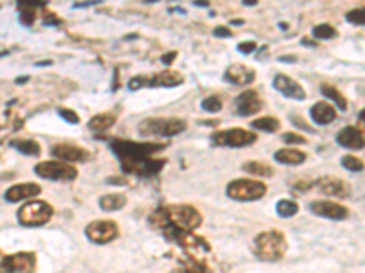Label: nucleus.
I'll return each instance as SVG.
<instances>
[{"label":"nucleus","mask_w":365,"mask_h":273,"mask_svg":"<svg viewBox=\"0 0 365 273\" xmlns=\"http://www.w3.org/2000/svg\"><path fill=\"white\" fill-rule=\"evenodd\" d=\"M167 144H153V142H128V141H115L112 144L113 152L122 162V170L127 173H133L139 177H152L161 168L165 166V161H156L152 159L153 152L162 150Z\"/></svg>","instance_id":"f257e3e1"},{"label":"nucleus","mask_w":365,"mask_h":273,"mask_svg":"<svg viewBox=\"0 0 365 273\" xmlns=\"http://www.w3.org/2000/svg\"><path fill=\"white\" fill-rule=\"evenodd\" d=\"M150 224L161 230H185L192 232L198 226H201V213L192 206H167L159 208L150 215Z\"/></svg>","instance_id":"f03ea898"},{"label":"nucleus","mask_w":365,"mask_h":273,"mask_svg":"<svg viewBox=\"0 0 365 273\" xmlns=\"http://www.w3.org/2000/svg\"><path fill=\"white\" fill-rule=\"evenodd\" d=\"M254 248H256V255L261 261L272 263V261H279L283 257L285 252H287V243H285V237L279 232H265L259 233L256 237Z\"/></svg>","instance_id":"7ed1b4c3"},{"label":"nucleus","mask_w":365,"mask_h":273,"mask_svg":"<svg viewBox=\"0 0 365 273\" xmlns=\"http://www.w3.org/2000/svg\"><path fill=\"white\" fill-rule=\"evenodd\" d=\"M167 237L172 239L174 243H178L182 248V252L188 253V257H192L196 264H199L210 253V246L205 243L201 237H196L190 232L185 230H167Z\"/></svg>","instance_id":"20e7f679"},{"label":"nucleus","mask_w":365,"mask_h":273,"mask_svg":"<svg viewBox=\"0 0 365 273\" xmlns=\"http://www.w3.org/2000/svg\"><path fill=\"white\" fill-rule=\"evenodd\" d=\"M185 130H187V122L181 119H153V121L150 119V121L141 122V126H139V133L147 136H174Z\"/></svg>","instance_id":"39448f33"},{"label":"nucleus","mask_w":365,"mask_h":273,"mask_svg":"<svg viewBox=\"0 0 365 273\" xmlns=\"http://www.w3.org/2000/svg\"><path fill=\"white\" fill-rule=\"evenodd\" d=\"M267 192V186L259 181H232L227 188V195L234 201H256L261 199Z\"/></svg>","instance_id":"423d86ee"},{"label":"nucleus","mask_w":365,"mask_h":273,"mask_svg":"<svg viewBox=\"0 0 365 273\" xmlns=\"http://www.w3.org/2000/svg\"><path fill=\"white\" fill-rule=\"evenodd\" d=\"M182 81H185V79H182L181 73L167 70V71H161V73H156V75L152 77H133L132 81H130V84H128V88H130V90H139V88H144V86L174 88L182 84Z\"/></svg>","instance_id":"0eeeda50"},{"label":"nucleus","mask_w":365,"mask_h":273,"mask_svg":"<svg viewBox=\"0 0 365 273\" xmlns=\"http://www.w3.org/2000/svg\"><path fill=\"white\" fill-rule=\"evenodd\" d=\"M53 215V208L44 201H33L21 208L19 212V221L24 226H42L51 219Z\"/></svg>","instance_id":"6e6552de"},{"label":"nucleus","mask_w":365,"mask_h":273,"mask_svg":"<svg viewBox=\"0 0 365 273\" xmlns=\"http://www.w3.org/2000/svg\"><path fill=\"white\" fill-rule=\"evenodd\" d=\"M39 177L53 179V181H73L77 177V170L66 162H41L35 166Z\"/></svg>","instance_id":"1a4fd4ad"},{"label":"nucleus","mask_w":365,"mask_h":273,"mask_svg":"<svg viewBox=\"0 0 365 273\" xmlns=\"http://www.w3.org/2000/svg\"><path fill=\"white\" fill-rule=\"evenodd\" d=\"M37 266L35 253H13L2 259V268L6 273H33Z\"/></svg>","instance_id":"9d476101"},{"label":"nucleus","mask_w":365,"mask_h":273,"mask_svg":"<svg viewBox=\"0 0 365 273\" xmlns=\"http://www.w3.org/2000/svg\"><path fill=\"white\" fill-rule=\"evenodd\" d=\"M212 142L216 146H230V148H241L249 146L252 142H256V135L247 130H227V132H219L212 136Z\"/></svg>","instance_id":"9b49d317"},{"label":"nucleus","mask_w":365,"mask_h":273,"mask_svg":"<svg viewBox=\"0 0 365 273\" xmlns=\"http://www.w3.org/2000/svg\"><path fill=\"white\" fill-rule=\"evenodd\" d=\"M117 235H119V230H117V224L112 221H95V223L88 224L86 228V237L91 243H112L113 239H117Z\"/></svg>","instance_id":"f8f14e48"},{"label":"nucleus","mask_w":365,"mask_h":273,"mask_svg":"<svg viewBox=\"0 0 365 273\" xmlns=\"http://www.w3.org/2000/svg\"><path fill=\"white\" fill-rule=\"evenodd\" d=\"M234 108H236V113L241 117H250L254 115V113H258L259 110H261V99H259L258 91H245V93H241V95L236 99V104H234Z\"/></svg>","instance_id":"ddd939ff"},{"label":"nucleus","mask_w":365,"mask_h":273,"mask_svg":"<svg viewBox=\"0 0 365 273\" xmlns=\"http://www.w3.org/2000/svg\"><path fill=\"white\" fill-rule=\"evenodd\" d=\"M310 210L319 215V217L325 219H333V221H344L347 217V210L344 206L336 203H330V201H316V203H310Z\"/></svg>","instance_id":"4468645a"},{"label":"nucleus","mask_w":365,"mask_h":273,"mask_svg":"<svg viewBox=\"0 0 365 273\" xmlns=\"http://www.w3.org/2000/svg\"><path fill=\"white\" fill-rule=\"evenodd\" d=\"M274 88H276L279 93H283L285 97H289V99H296V101H303L305 99L303 88L287 75H276V79H274Z\"/></svg>","instance_id":"2eb2a0df"},{"label":"nucleus","mask_w":365,"mask_h":273,"mask_svg":"<svg viewBox=\"0 0 365 273\" xmlns=\"http://www.w3.org/2000/svg\"><path fill=\"white\" fill-rule=\"evenodd\" d=\"M51 153H53L57 159H61V161L64 162H82L90 157L86 150L71 146V144H57V146H53Z\"/></svg>","instance_id":"dca6fc26"},{"label":"nucleus","mask_w":365,"mask_h":273,"mask_svg":"<svg viewBox=\"0 0 365 273\" xmlns=\"http://www.w3.org/2000/svg\"><path fill=\"white\" fill-rule=\"evenodd\" d=\"M336 141H338L340 146L349 148V150H360V148L365 146L364 135H362L360 130L355 126L344 128V130L338 133V136H336Z\"/></svg>","instance_id":"f3484780"},{"label":"nucleus","mask_w":365,"mask_h":273,"mask_svg":"<svg viewBox=\"0 0 365 273\" xmlns=\"http://www.w3.org/2000/svg\"><path fill=\"white\" fill-rule=\"evenodd\" d=\"M318 190L325 195H330V197H349L350 188L345 184L340 179H321L318 182Z\"/></svg>","instance_id":"a211bd4d"},{"label":"nucleus","mask_w":365,"mask_h":273,"mask_svg":"<svg viewBox=\"0 0 365 273\" xmlns=\"http://www.w3.org/2000/svg\"><path fill=\"white\" fill-rule=\"evenodd\" d=\"M225 79L228 82H232V84H238V86H247V84H250L256 79V73L252 70H249V68L241 66V64H234V66H230L227 70Z\"/></svg>","instance_id":"6ab92c4d"},{"label":"nucleus","mask_w":365,"mask_h":273,"mask_svg":"<svg viewBox=\"0 0 365 273\" xmlns=\"http://www.w3.org/2000/svg\"><path fill=\"white\" fill-rule=\"evenodd\" d=\"M39 193H41V186H39V184H17V186L10 188V190L6 192V201L19 203L22 199L35 197Z\"/></svg>","instance_id":"aec40b11"},{"label":"nucleus","mask_w":365,"mask_h":273,"mask_svg":"<svg viewBox=\"0 0 365 273\" xmlns=\"http://www.w3.org/2000/svg\"><path fill=\"white\" fill-rule=\"evenodd\" d=\"M310 117H312V121L325 126V124H329L336 119V110L330 106L329 102H318L312 106L310 110Z\"/></svg>","instance_id":"412c9836"},{"label":"nucleus","mask_w":365,"mask_h":273,"mask_svg":"<svg viewBox=\"0 0 365 273\" xmlns=\"http://www.w3.org/2000/svg\"><path fill=\"white\" fill-rule=\"evenodd\" d=\"M19 8H21V22L26 26H31L35 21V13L39 8H44V0H17Z\"/></svg>","instance_id":"4be33fe9"},{"label":"nucleus","mask_w":365,"mask_h":273,"mask_svg":"<svg viewBox=\"0 0 365 273\" xmlns=\"http://www.w3.org/2000/svg\"><path fill=\"white\" fill-rule=\"evenodd\" d=\"M127 204V197L121 195V193H110V195H104L99 201V206L104 210V212H117V210H121L122 206Z\"/></svg>","instance_id":"5701e85b"},{"label":"nucleus","mask_w":365,"mask_h":273,"mask_svg":"<svg viewBox=\"0 0 365 273\" xmlns=\"http://www.w3.org/2000/svg\"><path fill=\"white\" fill-rule=\"evenodd\" d=\"M274 159L281 164H290V166H296V164H301L305 161V153L298 152V150H279Z\"/></svg>","instance_id":"b1692460"},{"label":"nucleus","mask_w":365,"mask_h":273,"mask_svg":"<svg viewBox=\"0 0 365 273\" xmlns=\"http://www.w3.org/2000/svg\"><path fill=\"white\" fill-rule=\"evenodd\" d=\"M115 122V113H102V115L93 117L90 122H88V126L93 132H104L108 128H112V124Z\"/></svg>","instance_id":"393cba45"},{"label":"nucleus","mask_w":365,"mask_h":273,"mask_svg":"<svg viewBox=\"0 0 365 273\" xmlns=\"http://www.w3.org/2000/svg\"><path fill=\"white\" fill-rule=\"evenodd\" d=\"M321 93H324L327 99H330V101L335 102L336 106L340 108V110H344V112L347 110V101L344 99V95H340V91L336 90V88L324 84V86H321Z\"/></svg>","instance_id":"a878e982"},{"label":"nucleus","mask_w":365,"mask_h":273,"mask_svg":"<svg viewBox=\"0 0 365 273\" xmlns=\"http://www.w3.org/2000/svg\"><path fill=\"white\" fill-rule=\"evenodd\" d=\"M243 170L256 175V177H270L274 173L272 168L267 166V164H261V162H247L243 166Z\"/></svg>","instance_id":"bb28decb"},{"label":"nucleus","mask_w":365,"mask_h":273,"mask_svg":"<svg viewBox=\"0 0 365 273\" xmlns=\"http://www.w3.org/2000/svg\"><path fill=\"white\" fill-rule=\"evenodd\" d=\"M254 130H261V132H278L279 121L274 119V117H263V119H258V121L252 122Z\"/></svg>","instance_id":"cd10ccee"},{"label":"nucleus","mask_w":365,"mask_h":273,"mask_svg":"<svg viewBox=\"0 0 365 273\" xmlns=\"http://www.w3.org/2000/svg\"><path fill=\"white\" fill-rule=\"evenodd\" d=\"M11 146L17 148L21 153H26V155H39L41 153V146L35 141H13Z\"/></svg>","instance_id":"c85d7f7f"},{"label":"nucleus","mask_w":365,"mask_h":273,"mask_svg":"<svg viewBox=\"0 0 365 273\" xmlns=\"http://www.w3.org/2000/svg\"><path fill=\"white\" fill-rule=\"evenodd\" d=\"M276 210H278L279 217H292V215L298 213V206L292 201H279Z\"/></svg>","instance_id":"c756f323"},{"label":"nucleus","mask_w":365,"mask_h":273,"mask_svg":"<svg viewBox=\"0 0 365 273\" xmlns=\"http://www.w3.org/2000/svg\"><path fill=\"white\" fill-rule=\"evenodd\" d=\"M312 35H315L316 39H321V41H325V39H335L336 30L329 24H319L312 30Z\"/></svg>","instance_id":"7c9ffc66"},{"label":"nucleus","mask_w":365,"mask_h":273,"mask_svg":"<svg viewBox=\"0 0 365 273\" xmlns=\"http://www.w3.org/2000/svg\"><path fill=\"white\" fill-rule=\"evenodd\" d=\"M201 108H203L205 112L218 113L219 110L223 108V104H221V101H219L218 97H207V99L201 102Z\"/></svg>","instance_id":"2f4dec72"},{"label":"nucleus","mask_w":365,"mask_h":273,"mask_svg":"<svg viewBox=\"0 0 365 273\" xmlns=\"http://www.w3.org/2000/svg\"><path fill=\"white\" fill-rule=\"evenodd\" d=\"M341 164H344L349 172H362L364 170V162L360 159L353 157V155H347V157L341 159Z\"/></svg>","instance_id":"473e14b6"},{"label":"nucleus","mask_w":365,"mask_h":273,"mask_svg":"<svg viewBox=\"0 0 365 273\" xmlns=\"http://www.w3.org/2000/svg\"><path fill=\"white\" fill-rule=\"evenodd\" d=\"M347 21H349L350 24L364 26L365 24V8H358V10L349 11V13H347Z\"/></svg>","instance_id":"72a5a7b5"},{"label":"nucleus","mask_w":365,"mask_h":273,"mask_svg":"<svg viewBox=\"0 0 365 273\" xmlns=\"http://www.w3.org/2000/svg\"><path fill=\"white\" fill-rule=\"evenodd\" d=\"M59 115H61L62 119H66L70 124H77V122H79V115H77L75 112H71V110H61Z\"/></svg>","instance_id":"f704fd0d"},{"label":"nucleus","mask_w":365,"mask_h":273,"mask_svg":"<svg viewBox=\"0 0 365 273\" xmlns=\"http://www.w3.org/2000/svg\"><path fill=\"white\" fill-rule=\"evenodd\" d=\"M283 141L290 142V144H303L305 139L301 135H296V133H285Z\"/></svg>","instance_id":"c9c22d12"},{"label":"nucleus","mask_w":365,"mask_h":273,"mask_svg":"<svg viewBox=\"0 0 365 273\" xmlns=\"http://www.w3.org/2000/svg\"><path fill=\"white\" fill-rule=\"evenodd\" d=\"M238 50L241 51V53H252V51L256 50V42H241V44L238 46Z\"/></svg>","instance_id":"e433bc0d"},{"label":"nucleus","mask_w":365,"mask_h":273,"mask_svg":"<svg viewBox=\"0 0 365 273\" xmlns=\"http://www.w3.org/2000/svg\"><path fill=\"white\" fill-rule=\"evenodd\" d=\"M214 35L216 37H230V30L228 28H223V26H219L214 30Z\"/></svg>","instance_id":"4c0bfd02"},{"label":"nucleus","mask_w":365,"mask_h":273,"mask_svg":"<svg viewBox=\"0 0 365 273\" xmlns=\"http://www.w3.org/2000/svg\"><path fill=\"white\" fill-rule=\"evenodd\" d=\"M176 55H178V53H176V51H172V53H167V55H162L161 61L165 62V64H170V62H172L174 59H176Z\"/></svg>","instance_id":"58836bf2"},{"label":"nucleus","mask_w":365,"mask_h":273,"mask_svg":"<svg viewBox=\"0 0 365 273\" xmlns=\"http://www.w3.org/2000/svg\"><path fill=\"white\" fill-rule=\"evenodd\" d=\"M292 121H294L296 126H301V128H305V130H309V132H310V128L309 126H305L303 121H301V119H298V117H292Z\"/></svg>","instance_id":"ea45409f"},{"label":"nucleus","mask_w":365,"mask_h":273,"mask_svg":"<svg viewBox=\"0 0 365 273\" xmlns=\"http://www.w3.org/2000/svg\"><path fill=\"white\" fill-rule=\"evenodd\" d=\"M176 273H201V272H198L196 268H187V270H182V272H176Z\"/></svg>","instance_id":"a19ab883"},{"label":"nucleus","mask_w":365,"mask_h":273,"mask_svg":"<svg viewBox=\"0 0 365 273\" xmlns=\"http://www.w3.org/2000/svg\"><path fill=\"white\" fill-rule=\"evenodd\" d=\"M281 61H283V62H294L296 57H281Z\"/></svg>","instance_id":"79ce46f5"},{"label":"nucleus","mask_w":365,"mask_h":273,"mask_svg":"<svg viewBox=\"0 0 365 273\" xmlns=\"http://www.w3.org/2000/svg\"><path fill=\"white\" fill-rule=\"evenodd\" d=\"M258 0H245V4H256Z\"/></svg>","instance_id":"37998d69"},{"label":"nucleus","mask_w":365,"mask_h":273,"mask_svg":"<svg viewBox=\"0 0 365 273\" xmlns=\"http://www.w3.org/2000/svg\"><path fill=\"white\" fill-rule=\"evenodd\" d=\"M362 121H364V122H365V112H364V113H362Z\"/></svg>","instance_id":"c03bdc74"}]
</instances>
